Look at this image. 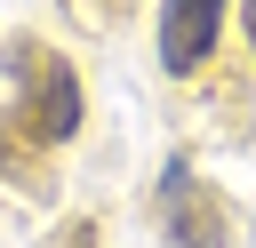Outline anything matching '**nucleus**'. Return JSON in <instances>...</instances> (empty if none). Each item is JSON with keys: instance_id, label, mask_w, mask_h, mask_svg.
<instances>
[{"instance_id": "nucleus-1", "label": "nucleus", "mask_w": 256, "mask_h": 248, "mask_svg": "<svg viewBox=\"0 0 256 248\" xmlns=\"http://www.w3.org/2000/svg\"><path fill=\"white\" fill-rule=\"evenodd\" d=\"M16 72L32 80V96L16 104V120H24L40 144H64V136L80 128V80H72V64H56L40 40H16Z\"/></svg>"}, {"instance_id": "nucleus-2", "label": "nucleus", "mask_w": 256, "mask_h": 248, "mask_svg": "<svg viewBox=\"0 0 256 248\" xmlns=\"http://www.w3.org/2000/svg\"><path fill=\"white\" fill-rule=\"evenodd\" d=\"M216 32H224V0H168L160 8V64L200 72L216 56Z\"/></svg>"}, {"instance_id": "nucleus-3", "label": "nucleus", "mask_w": 256, "mask_h": 248, "mask_svg": "<svg viewBox=\"0 0 256 248\" xmlns=\"http://www.w3.org/2000/svg\"><path fill=\"white\" fill-rule=\"evenodd\" d=\"M160 208H168L176 248H224V208H216V200L192 184V168H184V160L160 176Z\"/></svg>"}, {"instance_id": "nucleus-4", "label": "nucleus", "mask_w": 256, "mask_h": 248, "mask_svg": "<svg viewBox=\"0 0 256 248\" xmlns=\"http://www.w3.org/2000/svg\"><path fill=\"white\" fill-rule=\"evenodd\" d=\"M248 40H256V0H248Z\"/></svg>"}]
</instances>
